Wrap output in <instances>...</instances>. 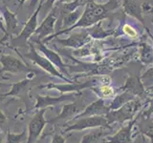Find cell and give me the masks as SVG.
Listing matches in <instances>:
<instances>
[{
  "instance_id": "cell-43",
  "label": "cell",
  "mask_w": 153,
  "mask_h": 143,
  "mask_svg": "<svg viewBox=\"0 0 153 143\" xmlns=\"http://www.w3.org/2000/svg\"><path fill=\"white\" fill-rule=\"evenodd\" d=\"M97 1H99V2H102V0H97Z\"/></svg>"
},
{
  "instance_id": "cell-4",
  "label": "cell",
  "mask_w": 153,
  "mask_h": 143,
  "mask_svg": "<svg viewBox=\"0 0 153 143\" xmlns=\"http://www.w3.org/2000/svg\"><path fill=\"white\" fill-rule=\"evenodd\" d=\"M76 122L72 125L67 126L64 129V132H72V131H82L86 129H96L98 127L109 129L111 130V126L107 122L105 116H86L76 119Z\"/></svg>"
},
{
  "instance_id": "cell-11",
  "label": "cell",
  "mask_w": 153,
  "mask_h": 143,
  "mask_svg": "<svg viewBox=\"0 0 153 143\" xmlns=\"http://www.w3.org/2000/svg\"><path fill=\"white\" fill-rule=\"evenodd\" d=\"M42 5H43V0H40L38 7L36 9V11L33 12V15H31V17L29 18L28 21L25 23V25H24L20 33L18 35L16 40L27 41L28 39H30L32 35L36 32V29H37V25H38L37 16H38V13H39L41 8H42Z\"/></svg>"
},
{
  "instance_id": "cell-6",
  "label": "cell",
  "mask_w": 153,
  "mask_h": 143,
  "mask_svg": "<svg viewBox=\"0 0 153 143\" xmlns=\"http://www.w3.org/2000/svg\"><path fill=\"white\" fill-rule=\"evenodd\" d=\"M47 108H43L38 110L35 116H33L32 120L28 126V136L26 143H36L38 137L40 136L41 132L43 131L45 125L48 123L44 118V114Z\"/></svg>"
},
{
  "instance_id": "cell-16",
  "label": "cell",
  "mask_w": 153,
  "mask_h": 143,
  "mask_svg": "<svg viewBox=\"0 0 153 143\" xmlns=\"http://www.w3.org/2000/svg\"><path fill=\"white\" fill-rule=\"evenodd\" d=\"M123 7L124 10V13L137 19L143 25H145V20H143V10L140 4H138L134 0H123Z\"/></svg>"
},
{
  "instance_id": "cell-26",
  "label": "cell",
  "mask_w": 153,
  "mask_h": 143,
  "mask_svg": "<svg viewBox=\"0 0 153 143\" xmlns=\"http://www.w3.org/2000/svg\"><path fill=\"white\" fill-rule=\"evenodd\" d=\"M7 139H8V143H21L24 140H27V136H26V131L24 130L22 133H8V136H7Z\"/></svg>"
},
{
  "instance_id": "cell-3",
  "label": "cell",
  "mask_w": 153,
  "mask_h": 143,
  "mask_svg": "<svg viewBox=\"0 0 153 143\" xmlns=\"http://www.w3.org/2000/svg\"><path fill=\"white\" fill-rule=\"evenodd\" d=\"M106 78L103 76H100V77H93L85 82H69L66 84H48V85H42L39 88H46V89H56L61 93H73L78 92L80 93L81 90L91 88L93 89L97 87L98 85H104L106 83Z\"/></svg>"
},
{
  "instance_id": "cell-27",
  "label": "cell",
  "mask_w": 153,
  "mask_h": 143,
  "mask_svg": "<svg viewBox=\"0 0 153 143\" xmlns=\"http://www.w3.org/2000/svg\"><path fill=\"white\" fill-rule=\"evenodd\" d=\"M123 32L124 35L131 38H136L138 36V32L130 25V24H124L123 27Z\"/></svg>"
},
{
  "instance_id": "cell-5",
  "label": "cell",
  "mask_w": 153,
  "mask_h": 143,
  "mask_svg": "<svg viewBox=\"0 0 153 143\" xmlns=\"http://www.w3.org/2000/svg\"><path fill=\"white\" fill-rule=\"evenodd\" d=\"M23 56L27 57L28 59L33 61L36 65H38L41 69L46 71L47 73H49L50 74L56 76V77H59V78H61L62 80L66 81L67 83L70 82L68 78L64 77V76L56 70V66L53 64L49 59H47L45 56H42V55H40L39 54H38V52H36V48L33 47V45L32 44V43L30 44V52L24 54Z\"/></svg>"
},
{
  "instance_id": "cell-33",
  "label": "cell",
  "mask_w": 153,
  "mask_h": 143,
  "mask_svg": "<svg viewBox=\"0 0 153 143\" xmlns=\"http://www.w3.org/2000/svg\"><path fill=\"white\" fill-rule=\"evenodd\" d=\"M0 30L6 33V36H7V31H6V28H5V19H4L3 13L1 11H0Z\"/></svg>"
},
{
  "instance_id": "cell-24",
  "label": "cell",
  "mask_w": 153,
  "mask_h": 143,
  "mask_svg": "<svg viewBox=\"0 0 153 143\" xmlns=\"http://www.w3.org/2000/svg\"><path fill=\"white\" fill-rule=\"evenodd\" d=\"M30 81H31L30 78H25L21 81H19V82H17V83L13 84L11 91L7 94H1L0 97H16V95H18L22 92V90L26 87V85L30 82Z\"/></svg>"
},
{
  "instance_id": "cell-12",
  "label": "cell",
  "mask_w": 153,
  "mask_h": 143,
  "mask_svg": "<svg viewBox=\"0 0 153 143\" xmlns=\"http://www.w3.org/2000/svg\"><path fill=\"white\" fill-rule=\"evenodd\" d=\"M80 93H69L67 94H62L57 97H42V95H37L36 97V103L33 106V109H43L48 108L49 106H55L66 100H74Z\"/></svg>"
},
{
  "instance_id": "cell-21",
  "label": "cell",
  "mask_w": 153,
  "mask_h": 143,
  "mask_svg": "<svg viewBox=\"0 0 153 143\" xmlns=\"http://www.w3.org/2000/svg\"><path fill=\"white\" fill-rule=\"evenodd\" d=\"M136 97L132 95L131 94H129L127 92H123L122 94H120L115 97V98L112 100V102L108 105L110 111H113V110H118L121 107H123L124 104L128 103L131 100L135 99Z\"/></svg>"
},
{
  "instance_id": "cell-39",
  "label": "cell",
  "mask_w": 153,
  "mask_h": 143,
  "mask_svg": "<svg viewBox=\"0 0 153 143\" xmlns=\"http://www.w3.org/2000/svg\"><path fill=\"white\" fill-rule=\"evenodd\" d=\"M0 143H3V135L0 133Z\"/></svg>"
},
{
  "instance_id": "cell-31",
  "label": "cell",
  "mask_w": 153,
  "mask_h": 143,
  "mask_svg": "<svg viewBox=\"0 0 153 143\" xmlns=\"http://www.w3.org/2000/svg\"><path fill=\"white\" fill-rule=\"evenodd\" d=\"M142 10H143V13L153 14V6H151L150 4H148L146 2L142 5Z\"/></svg>"
},
{
  "instance_id": "cell-20",
  "label": "cell",
  "mask_w": 153,
  "mask_h": 143,
  "mask_svg": "<svg viewBox=\"0 0 153 143\" xmlns=\"http://www.w3.org/2000/svg\"><path fill=\"white\" fill-rule=\"evenodd\" d=\"M140 52V61L145 65L153 64V48L147 42L140 43L139 45Z\"/></svg>"
},
{
  "instance_id": "cell-38",
  "label": "cell",
  "mask_w": 153,
  "mask_h": 143,
  "mask_svg": "<svg viewBox=\"0 0 153 143\" xmlns=\"http://www.w3.org/2000/svg\"><path fill=\"white\" fill-rule=\"evenodd\" d=\"M27 1V0H20V4H19V8H21L22 7V5L25 3Z\"/></svg>"
},
{
  "instance_id": "cell-44",
  "label": "cell",
  "mask_w": 153,
  "mask_h": 143,
  "mask_svg": "<svg viewBox=\"0 0 153 143\" xmlns=\"http://www.w3.org/2000/svg\"><path fill=\"white\" fill-rule=\"evenodd\" d=\"M151 22H152V24H153V17H152V19H151Z\"/></svg>"
},
{
  "instance_id": "cell-22",
  "label": "cell",
  "mask_w": 153,
  "mask_h": 143,
  "mask_svg": "<svg viewBox=\"0 0 153 143\" xmlns=\"http://www.w3.org/2000/svg\"><path fill=\"white\" fill-rule=\"evenodd\" d=\"M139 131H140L143 136H147L153 143V120H150L149 118L142 117V120H140L138 124Z\"/></svg>"
},
{
  "instance_id": "cell-13",
  "label": "cell",
  "mask_w": 153,
  "mask_h": 143,
  "mask_svg": "<svg viewBox=\"0 0 153 143\" xmlns=\"http://www.w3.org/2000/svg\"><path fill=\"white\" fill-rule=\"evenodd\" d=\"M139 120V114L128 122L126 126L122 127L120 130L111 137H108L106 141L102 143H131V132L134 125Z\"/></svg>"
},
{
  "instance_id": "cell-23",
  "label": "cell",
  "mask_w": 153,
  "mask_h": 143,
  "mask_svg": "<svg viewBox=\"0 0 153 143\" xmlns=\"http://www.w3.org/2000/svg\"><path fill=\"white\" fill-rule=\"evenodd\" d=\"M81 14L79 12V10L76 9V11L67 13V15L63 18V23H62V30L67 28H70L72 26H74L75 24L78 22V20L80 18Z\"/></svg>"
},
{
  "instance_id": "cell-7",
  "label": "cell",
  "mask_w": 153,
  "mask_h": 143,
  "mask_svg": "<svg viewBox=\"0 0 153 143\" xmlns=\"http://www.w3.org/2000/svg\"><path fill=\"white\" fill-rule=\"evenodd\" d=\"M0 63L2 65V69L0 70V73L8 72V73L17 74V73H31L33 70L28 67L25 63L14 57L13 55H3L0 57Z\"/></svg>"
},
{
  "instance_id": "cell-45",
  "label": "cell",
  "mask_w": 153,
  "mask_h": 143,
  "mask_svg": "<svg viewBox=\"0 0 153 143\" xmlns=\"http://www.w3.org/2000/svg\"><path fill=\"white\" fill-rule=\"evenodd\" d=\"M152 120H153V119H152Z\"/></svg>"
},
{
  "instance_id": "cell-29",
  "label": "cell",
  "mask_w": 153,
  "mask_h": 143,
  "mask_svg": "<svg viewBox=\"0 0 153 143\" xmlns=\"http://www.w3.org/2000/svg\"><path fill=\"white\" fill-rule=\"evenodd\" d=\"M152 114H153V97L150 99L149 104H148V108L145 110L142 114H140V116L145 118H150Z\"/></svg>"
},
{
  "instance_id": "cell-32",
  "label": "cell",
  "mask_w": 153,
  "mask_h": 143,
  "mask_svg": "<svg viewBox=\"0 0 153 143\" xmlns=\"http://www.w3.org/2000/svg\"><path fill=\"white\" fill-rule=\"evenodd\" d=\"M51 143H65V138L61 135L56 133V135L54 136V137H53Z\"/></svg>"
},
{
  "instance_id": "cell-35",
  "label": "cell",
  "mask_w": 153,
  "mask_h": 143,
  "mask_svg": "<svg viewBox=\"0 0 153 143\" xmlns=\"http://www.w3.org/2000/svg\"><path fill=\"white\" fill-rule=\"evenodd\" d=\"M38 1H40V0H31V3H30L31 8H35L36 5L38 3Z\"/></svg>"
},
{
  "instance_id": "cell-42",
  "label": "cell",
  "mask_w": 153,
  "mask_h": 143,
  "mask_svg": "<svg viewBox=\"0 0 153 143\" xmlns=\"http://www.w3.org/2000/svg\"><path fill=\"white\" fill-rule=\"evenodd\" d=\"M7 37H8V36H5V37H4V39H6ZM4 39H3V40H4ZM3 40H0V44H2V43H3Z\"/></svg>"
},
{
  "instance_id": "cell-1",
  "label": "cell",
  "mask_w": 153,
  "mask_h": 143,
  "mask_svg": "<svg viewBox=\"0 0 153 143\" xmlns=\"http://www.w3.org/2000/svg\"><path fill=\"white\" fill-rule=\"evenodd\" d=\"M120 4H121L120 0H109L105 4H99L96 1H94V0H88V2L85 5V9L82 14H81L80 18L74 26L64 29V30H60L59 32H57L56 33H53L52 35L45 38L44 42L49 41L60 35H63V33L71 32L75 31L76 29H79V28L88 29L96 25L97 23L102 21L104 18H106L107 13L109 12H112L115 9H117L120 6Z\"/></svg>"
},
{
  "instance_id": "cell-40",
  "label": "cell",
  "mask_w": 153,
  "mask_h": 143,
  "mask_svg": "<svg viewBox=\"0 0 153 143\" xmlns=\"http://www.w3.org/2000/svg\"><path fill=\"white\" fill-rule=\"evenodd\" d=\"M148 92H153V86H151V87H149L148 89H146Z\"/></svg>"
},
{
  "instance_id": "cell-8",
  "label": "cell",
  "mask_w": 153,
  "mask_h": 143,
  "mask_svg": "<svg viewBox=\"0 0 153 143\" xmlns=\"http://www.w3.org/2000/svg\"><path fill=\"white\" fill-rule=\"evenodd\" d=\"M56 18V14L54 10L48 14L44 20L42 21V23L37 27L36 32L33 33V35L36 36L35 41H40L41 39H45V38L54 33Z\"/></svg>"
},
{
  "instance_id": "cell-37",
  "label": "cell",
  "mask_w": 153,
  "mask_h": 143,
  "mask_svg": "<svg viewBox=\"0 0 153 143\" xmlns=\"http://www.w3.org/2000/svg\"><path fill=\"white\" fill-rule=\"evenodd\" d=\"M146 31L147 32V33H148V35H149V37L151 38V40H152V42H153V35H151V32H149V30H148L147 28H146ZM152 48H153V45H152Z\"/></svg>"
},
{
  "instance_id": "cell-30",
  "label": "cell",
  "mask_w": 153,
  "mask_h": 143,
  "mask_svg": "<svg viewBox=\"0 0 153 143\" xmlns=\"http://www.w3.org/2000/svg\"><path fill=\"white\" fill-rule=\"evenodd\" d=\"M56 1V0H46V2L42 6L41 10H43V11H44L45 13H48V12L51 11V10L53 9Z\"/></svg>"
},
{
  "instance_id": "cell-15",
  "label": "cell",
  "mask_w": 153,
  "mask_h": 143,
  "mask_svg": "<svg viewBox=\"0 0 153 143\" xmlns=\"http://www.w3.org/2000/svg\"><path fill=\"white\" fill-rule=\"evenodd\" d=\"M123 92H127L131 94L134 97H143L146 94V88L141 82L140 76L137 75H130L126 79V83L121 88Z\"/></svg>"
},
{
  "instance_id": "cell-17",
  "label": "cell",
  "mask_w": 153,
  "mask_h": 143,
  "mask_svg": "<svg viewBox=\"0 0 153 143\" xmlns=\"http://www.w3.org/2000/svg\"><path fill=\"white\" fill-rule=\"evenodd\" d=\"M35 42L37 44V49L39 50L43 55H44V56L47 59H49L56 67H57V68H59L61 70L65 69L66 65L62 62L61 57L57 55L56 52L50 50L49 48H47L41 41H35Z\"/></svg>"
},
{
  "instance_id": "cell-2",
  "label": "cell",
  "mask_w": 153,
  "mask_h": 143,
  "mask_svg": "<svg viewBox=\"0 0 153 143\" xmlns=\"http://www.w3.org/2000/svg\"><path fill=\"white\" fill-rule=\"evenodd\" d=\"M141 107H142L141 101L135 98L131 100V101H129L128 103L124 104L123 107H121L118 110L109 111L106 116H105V117H106L109 125H111L112 123L115 122L123 123L126 120L130 121L137 116L136 114Z\"/></svg>"
},
{
  "instance_id": "cell-9",
  "label": "cell",
  "mask_w": 153,
  "mask_h": 143,
  "mask_svg": "<svg viewBox=\"0 0 153 143\" xmlns=\"http://www.w3.org/2000/svg\"><path fill=\"white\" fill-rule=\"evenodd\" d=\"M110 111L109 107L105 105L103 98H99L96 101L92 102L86 107L82 112L76 116L73 119L76 120L78 118L86 117V116H105Z\"/></svg>"
},
{
  "instance_id": "cell-18",
  "label": "cell",
  "mask_w": 153,
  "mask_h": 143,
  "mask_svg": "<svg viewBox=\"0 0 153 143\" xmlns=\"http://www.w3.org/2000/svg\"><path fill=\"white\" fill-rule=\"evenodd\" d=\"M0 11L2 12L4 19H5L7 36L10 35H13V32L16 31V29L17 28V25H18V21H17V18H16V13H12L5 6L0 10Z\"/></svg>"
},
{
  "instance_id": "cell-10",
  "label": "cell",
  "mask_w": 153,
  "mask_h": 143,
  "mask_svg": "<svg viewBox=\"0 0 153 143\" xmlns=\"http://www.w3.org/2000/svg\"><path fill=\"white\" fill-rule=\"evenodd\" d=\"M61 45L65 47L75 48V49H79V48L84 46L86 43H88L91 40V36L87 30H81L79 32H71V35L66 39H56Z\"/></svg>"
},
{
  "instance_id": "cell-34",
  "label": "cell",
  "mask_w": 153,
  "mask_h": 143,
  "mask_svg": "<svg viewBox=\"0 0 153 143\" xmlns=\"http://www.w3.org/2000/svg\"><path fill=\"white\" fill-rule=\"evenodd\" d=\"M7 121V117L5 116V114L0 110V127H2V125Z\"/></svg>"
},
{
  "instance_id": "cell-41",
  "label": "cell",
  "mask_w": 153,
  "mask_h": 143,
  "mask_svg": "<svg viewBox=\"0 0 153 143\" xmlns=\"http://www.w3.org/2000/svg\"><path fill=\"white\" fill-rule=\"evenodd\" d=\"M2 79H4V78H3V77H2V78H0V87H2V86H5V85H6V84H4V83L1 82V80H2Z\"/></svg>"
},
{
  "instance_id": "cell-19",
  "label": "cell",
  "mask_w": 153,
  "mask_h": 143,
  "mask_svg": "<svg viewBox=\"0 0 153 143\" xmlns=\"http://www.w3.org/2000/svg\"><path fill=\"white\" fill-rule=\"evenodd\" d=\"M110 131H107V129L104 128H100V129L96 128L92 132L85 135L79 143H100V141H102L105 136H107L109 135Z\"/></svg>"
},
{
  "instance_id": "cell-36",
  "label": "cell",
  "mask_w": 153,
  "mask_h": 143,
  "mask_svg": "<svg viewBox=\"0 0 153 143\" xmlns=\"http://www.w3.org/2000/svg\"><path fill=\"white\" fill-rule=\"evenodd\" d=\"M74 0H59V3H61V4H67V3H71L73 2Z\"/></svg>"
},
{
  "instance_id": "cell-25",
  "label": "cell",
  "mask_w": 153,
  "mask_h": 143,
  "mask_svg": "<svg viewBox=\"0 0 153 143\" xmlns=\"http://www.w3.org/2000/svg\"><path fill=\"white\" fill-rule=\"evenodd\" d=\"M141 82L143 85V87L146 89H148L151 86H153V66L150 67L149 69L146 70L145 73H143L141 76H140Z\"/></svg>"
},
{
  "instance_id": "cell-28",
  "label": "cell",
  "mask_w": 153,
  "mask_h": 143,
  "mask_svg": "<svg viewBox=\"0 0 153 143\" xmlns=\"http://www.w3.org/2000/svg\"><path fill=\"white\" fill-rule=\"evenodd\" d=\"M99 92L103 97H112L114 94V90L107 84L100 85L99 87Z\"/></svg>"
},
{
  "instance_id": "cell-14",
  "label": "cell",
  "mask_w": 153,
  "mask_h": 143,
  "mask_svg": "<svg viewBox=\"0 0 153 143\" xmlns=\"http://www.w3.org/2000/svg\"><path fill=\"white\" fill-rule=\"evenodd\" d=\"M84 109L85 108L82 105V103L79 101H74L73 103L64 105L63 108H62V111L60 112L59 116H56V117L48 120V123H55L60 120H64V119H70L73 117L75 114L78 116V114L82 112Z\"/></svg>"
}]
</instances>
